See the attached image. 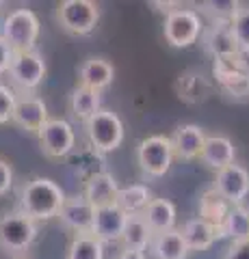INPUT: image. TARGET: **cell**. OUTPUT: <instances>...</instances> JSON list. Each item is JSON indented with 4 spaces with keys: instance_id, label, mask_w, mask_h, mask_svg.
Wrapping results in <instances>:
<instances>
[{
    "instance_id": "obj_18",
    "label": "cell",
    "mask_w": 249,
    "mask_h": 259,
    "mask_svg": "<svg viewBox=\"0 0 249 259\" xmlns=\"http://www.w3.org/2000/svg\"><path fill=\"white\" fill-rule=\"evenodd\" d=\"M199 160H202V164H206L208 168H212V171L217 173V171H221V168L234 164L236 147H234V143L223 134L206 136L202 153H199Z\"/></svg>"
},
{
    "instance_id": "obj_10",
    "label": "cell",
    "mask_w": 249,
    "mask_h": 259,
    "mask_svg": "<svg viewBox=\"0 0 249 259\" xmlns=\"http://www.w3.org/2000/svg\"><path fill=\"white\" fill-rule=\"evenodd\" d=\"M212 190L221 194L230 205H245L249 197V171L240 164H230L215 175Z\"/></svg>"
},
{
    "instance_id": "obj_23",
    "label": "cell",
    "mask_w": 249,
    "mask_h": 259,
    "mask_svg": "<svg viewBox=\"0 0 249 259\" xmlns=\"http://www.w3.org/2000/svg\"><path fill=\"white\" fill-rule=\"evenodd\" d=\"M148 250L154 259H187L189 257V248L184 244L178 229L154 233Z\"/></svg>"
},
{
    "instance_id": "obj_7",
    "label": "cell",
    "mask_w": 249,
    "mask_h": 259,
    "mask_svg": "<svg viewBox=\"0 0 249 259\" xmlns=\"http://www.w3.org/2000/svg\"><path fill=\"white\" fill-rule=\"evenodd\" d=\"M57 22L69 35H91L100 24V5L93 0H63L57 7Z\"/></svg>"
},
{
    "instance_id": "obj_28",
    "label": "cell",
    "mask_w": 249,
    "mask_h": 259,
    "mask_svg": "<svg viewBox=\"0 0 249 259\" xmlns=\"http://www.w3.org/2000/svg\"><path fill=\"white\" fill-rule=\"evenodd\" d=\"M221 240L228 238L232 242H240L249 238V209L245 205H232L230 212L219 229Z\"/></svg>"
},
{
    "instance_id": "obj_25",
    "label": "cell",
    "mask_w": 249,
    "mask_h": 259,
    "mask_svg": "<svg viewBox=\"0 0 249 259\" xmlns=\"http://www.w3.org/2000/svg\"><path fill=\"white\" fill-rule=\"evenodd\" d=\"M152 199H154V192H152L150 186L130 184V186H126V188H119L115 205L122 209V212H126L128 216H134V214L146 212V207L150 205Z\"/></svg>"
},
{
    "instance_id": "obj_29",
    "label": "cell",
    "mask_w": 249,
    "mask_h": 259,
    "mask_svg": "<svg viewBox=\"0 0 249 259\" xmlns=\"http://www.w3.org/2000/svg\"><path fill=\"white\" fill-rule=\"evenodd\" d=\"M65 259H104V244L91 233H74Z\"/></svg>"
},
{
    "instance_id": "obj_11",
    "label": "cell",
    "mask_w": 249,
    "mask_h": 259,
    "mask_svg": "<svg viewBox=\"0 0 249 259\" xmlns=\"http://www.w3.org/2000/svg\"><path fill=\"white\" fill-rule=\"evenodd\" d=\"M48 119H50V115H48V106L42 97H37L33 93L18 95L11 123H15L20 130H24V132H28V134H37L39 127H42Z\"/></svg>"
},
{
    "instance_id": "obj_4",
    "label": "cell",
    "mask_w": 249,
    "mask_h": 259,
    "mask_svg": "<svg viewBox=\"0 0 249 259\" xmlns=\"http://www.w3.org/2000/svg\"><path fill=\"white\" fill-rule=\"evenodd\" d=\"M204 30V20L195 9L189 7H175L165 15L163 22V35L165 41L171 48H191L197 44Z\"/></svg>"
},
{
    "instance_id": "obj_9",
    "label": "cell",
    "mask_w": 249,
    "mask_h": 259,
    "mask_svg": "<svg viewBox=\"0 0 249 259\" xmlns=\"http://www.w3.org/2000/svg\"><path fill=\"white\" fill-rule=\"evenodd\" d=\"M39 145L46 158L63 160L67 158L76 147V132L69 121L65 119H48L37 132Z\"/></svg>"
},
{
    "instance_id": "obj_20",
    "label": "cell",
    "mask_w": 249,
    "mask_h": 259,
    "mask_svg": "<svg viewBox=\"0 0 249 259\" xmlns=\"http://www.w3.org/2000/svg\"><path fill=\"white\" fill-rule=\"evenodd\" d=\"M175 93L184 104H204L212 95V84L199 71H184L175 80Z\"/></svg>"
},
{
    "instance_id": "obj_34",
    "label": "cell",
    "mask_w": 249,
    "mask_h": 259,
    "mask_svg": "<svg viewBox=\"0 0 249 259\" xmlns=\"http://www.w3.org/2000/svg\"><path fill=\"white\" fill-rule=\"evenodd\" d=\"M226 259H249V238L240 242H232L226 253Z\"/></svg>"
},
{
    "instance_id": "obj_14",
    "label": "cell",
    "mask_w": 249,
    "mask_h": 259,
    "mask_svg": "<svg viewBox=\"0 0 249 259\" xmlns=\"http://www.w3.org/2000/svg\"><path fill=\"white\" fill-rule=\"evenodd\" d=\"M57 218H61V223L74 233H91L95 207L83 194H74V197L65 199V203H63Z\"/></svg>"
},
{
    "instance_id": "obj_6",
    "label": "cell",
    "mask_w": 249,
    "mask_h": 259,
    "mask_svg": "<svg viewBox=\"0 0 249 259\" xmlns=\"http://www.w3.org/2000/svg\"><path fill=\"white\" fill-rule=\"evenodd\" d=\"M173 147L169 136L165 134H152L148 139H143L136 147V162H139V168L143 171V175L152 177V180H158V177H165L171 171L173 164Z\"/></svg>"
},
{
    "instance_id": "obj_2",
    "label": "cell",
    "mask_w": 249,
    "mask_h": 259,
    "mask_svg": "<svg viewBox=\"0 0 249 259\" xmlns=\"http://www.w3.org/2000/svg\"><path fill=\"white\" fill-rule=\"evenodd\" d=\"M39 227L20 209L0 214V250L11 257H24L33 248Z\"/></svg>"
},
{
    "instance_id": "obj_33",
    "label": "cell",
    "mask_w": 249,
    "mask_h": 259,
    "mask_svg": "<svg viewBox=\"0 0 249 259\" xmlns=\"http://www.w3.org/2000/svg\"><path fill=\"white\" fill-rule=\"evenodd\" d=\"M15 182V173H13V164L7 158L0 156V197L9 194Z\"/></svg>"
},
{
    "instance_id": "obj_5",
    "label": "cell",
    "mask_w": 249,
    "mask_h": 259,
    "mask_svg": "<svg viewBox=\"0 0 249 259\" xmlns=\"http://www.w3.org/2000/svg\"><path fill=\"white\" fill-rule=\"evenodd\" d=\"M85 132H87V139H89V145L98 153H111L119 149L126 136L122 117L109 108H102L100 112H95L85 123Z\"/></svg>"
},
{
    "instance_id": "obj_22",
    "label": "cell",
    "mask_w": 249,
    "mask_h": 259,
    "mask_svg": "<svg viewBox=\"0 0 249 259\" xmlns=\"http://www.w3.org/2000/svg\"><path fill=\"white\" fill-rule=\"evenodd\" d=\"M148 227L152 229V233H165L175 229V223H178V209L171 203L169 199H160L154 197L150 201V205L143 212Z\"/></svg>"
},
{
    "instance_id": "obj_32",
    "label": "cell",
    "mask_w": 249,
    "mask_h": 259,
    "mask_svg": "<svg viewBox=\"0 0 249 259\" xmlns=\"http://www.w3.org/2000/svg\"><path fill=\"white\" fill-rule=\"evenodd\" d=\"M15 100H18V93H15L9 84L0 82V125H7L11 121Z\"/></svg>"
},
{
    "instance_id": "obj_37",
    "label": "cell",
    "mask_w": 249,
    "mask_h": 259,
    "mask_svg": "<svg viewBox=\"0 0 249 259\" xmlns=\"http://www.w3.org/2000/svg\"><path fill=\"white\" fill-rule=\"evenodd\" d=\"M117 259H148V255L141 253V250H128V248H124L122 253L117 255Z\"/></svg>"
},
{
    "instance_id": "obj_17",
    "label": "cell",
    "mask_w": 249,
    "mask_h": 259,
    "mask_svg": "<svg viewBox=\"0 0 249 259\" xmlns=\"http://www.w3.org/2000/svg\"><path fill=\"white\" fill-rule=\"evenodd\" d=\"M212 76L217 87L230 100H247L249 97V78L245 74H240L232 61H215Z\"/></svg>"
},
{
    "instance_id": "obj_31",
    "label": "cell",
    "mask_w": 249,
    "mask_h": 259,
    "mask_svg": "<svg viewBox=\"0 0 249 259\" xmlns=\"http://www.w3.org/2000/svg\"><path fill=\"white\" fill-rule=\"evenodd\" d=\"M230 28L238 48H249V7H240L234 20L230 22Z\"/></svg>"
},
{
    "instance_id": "obj_19",
    "label": "cell",
    "mask_w": 249,
    "mask_h": 259,
    "mask_svg": "<svg viewBox=\"0 0 249 259\" xmlns=\"http://www.w3.org/2000/svg\"><path fill=\"white\" fill-rule=\"evenodd\" d=\"M117 192H119L117 180L111 173H106V171L91 173L85 180L83 197L89 201V203L95 209H98V207H106V205H113L115 199H117Z\"/></svg>"
},
{
    "instance_id": "obj_30",
    "label": "cell",
    "mask_w": 249,
    "mask_h": 259,
    "mask_svg": "<svg viewBox=\"0 0 249 259\" xmlns=\"http://www.w3.org/2000/svg\"><path fill=\"white\" fill-rule=\"evenodd\" d=\"M240 7L243 5L236 3V0H210V3H199L197 13L208 15L210 22H217V24H230Z\"/></svg>"
},
{
    "instance_id": "obj_8",
    "label": "cell",
    "mask_w": 249,
    "mask_h": 259,
    "mask_svg": "<svg viewBox=\"0 0 249 259\" xmlns=\"http://www.w3.org/2000/svg\"><path fill=\"white\" fill-rule=\"evenodd\" d=\"M46 71L48 67L44 56L37 50H26V52H13L7 74H9L13 87H18L24 93H33L35 89L42 87Z\"/></svg>"
},
{
    "instance_id": "obj_16",
    "label": "cell",
    "mask_w": 249,
    "mask_h": 259,
    "mask_svg": "<svg viewBox=\"0 0 249 259\" xmlns=\"http://www.w3.org/2000/svg\"><path fill=\"white\" fill-rule=\"evenodd\" d=\"M173 156L178 160H197L202 153L206 132L195 123H180L169 136Z\"/></svg>"
},
{
    "instance_id": "obj_27",
    "label": "cell",
    "mask_w": 249,
    "mask_h": 259,
    "mask_svg": "<svg viewBox=\"0 0 249 259\" xmlns=\"http://www.w3.org/2000/svg\"><path fill=\"white\" fill-rule=\"evenodd\" d=\"M230 207L232 205L228 203V201L210 188V190H206L202 194V199H199V218L206 221L210 227H215L217 233H219L221 225H223V221H226V216L230 212ZM219 240H221V236H219Z\"/></svg>"
},
{
    "instance_id": "obj_12",
    "label": "cell",
    "mask_w": 249,
    "mask_h": 259,
    "mask_svg": "<svg viewBox=\"0 0 249 259\" xmlns=\"http://www.w3.org/2000/svg\"><path fill=\"white\" fill-rule=\"evenodd\" d=\"M199 39H202V44H204V50L210 54L215 61H232L238 50V44H236L234 35H232L230 24L210 22L208 26H204Z\"/></svg>"
},
{
    "instance_id": "obj_21",
    "label": "cell",
    "mask_w": 249,
    "mask_h": 259,
    "mask_svg": "<svg viewBox=\"0 0 249 259\" xmlns=\"http://www.w3.org/2000/svg\"><path fill=\"white\" fill-rule=\"evenodd\" d=\"M180 236L187 244L189 253L191 250H208L217 240H219V233H217L215 227H210L202 218H189L187 223L180 227Z\"/></svg>"
},
{
    "instance_id": "obj_24",
    "label": "cell",
    "mask_w": 249,
    "mask_h": 259,
    "mask_svg": "<svg viewBox=\"0 0 249 259\" xmlns=\"http://www.w3.org/2000/svg\"><path fill=\"white\" fill-rule=\"evenodd\" d=\"M69 112L72 117H74L76 121H83V123H87L95 112L102 110V93L98 91H91V89L87 87H76L74 91L69 93Z\"/></svg>"
},
{
    "instance_id": "obj_36",
    "label": "cell",
    "mask_w": 249,
    "mask_h": 259,
    "mask_svg": "<svg viewBox=\"0 0 249 259\" xmlns=\"http://www.w3.org/2000/svg\"><path fill=\"white\" fill-rule=\"evenodd\" d=\"M232 63H234V67L240 71V74H245L249 78V48H238Z\"/></svg>"
},
{
    "instance_id": "obj_13",
    "label": "cell",
    "mask_w": 249,
    "mask_h": 259,
    "mask_svg": "<svg viewBox=\"0 0 249 259\" xmlns=\"http://www.w3.org/2000/svg\"><path fill=\"white\" fill-rule=\"evenodd\" d=\"M128 221V214L122 212L115 203L106 207L95 209L93 227H91V236L98 238L102 244H111V242H119L124 233V227Z\"/></svg>"
},
{
    "instance_id": "obj_15",
    "label": "cell",
    "mask_w": 249,
    "mask_h": 259,
    "mask_svg": "<svg viewBox=\"0 0 249 259\" xmlns=\"http://www.w3.org/2000/svg\"><path fill=\"white\" fill-rule=\"evenodd\" d=\"M113 80H115L113 63L102 59V56H89L78 67V84L91 89V91L102 93L104 89L113 84Z\"/></svg>"
},
{
    "instance_id": "obj_38",
    "label": "cell",
    "mask_w": 249,
    "mask_h": 259,
    "mask_svg": "<svg viewBox=\"0 0 249 259\" xmlns=\"http://www.w3.org/2000/svg\"><path fill=\"white\" fill-rule=\"evenodd\" d=\"M3 7H5V3H3V0H0V9H3Z\"/></svg>"
},
{
    "instance_id": "obj_35",
    "label": "cell",
    "mask_w": 249,
    "mask_h": 259,
    "mask_svg": "<svg viewBox=\"0 0 249 259\" xmlns=\"http://www.w3.org/2000/svg\"><path fill=\"white\" fill-rule=\"evenodd\" d=\"M11 59H13V48L0 37V76H5L9 71Z\"/></svg>"
},
{
    "instance_id": "obj_1",
    "label": "cell",
    "mask_w": 249,
    "mask_h": 259,
    "mask_svg": "<svg viewBox=\"0 0 249 259\" xmlns=\"http://www.w3.org/2000/svg\"><path fill=\"white\" fill-rule=\"evenodd\" d=\"M18 199H20V212L33 218L35 223H42L59 216L67 194L50 177H33V180L24 182L20 186Z\"/></svg>"
},
{
    "instance_id": "obj_26",
    "label": "cell",
    "mask_w": 249,
    "mask_h": 259,
    "mask_svg": "<svg viewBox=\"0 0 249 259\" xmlns=\"http://www.w3.org/2000/svg\"><path fill=\"white\" fill-rule=\"evenodd\" d=\"M152 238H154V233H152V229L148 227L143 214H134V216H128L119 242H122L124 248H128V250H141V253H146L150 248Z\"/></svg>"
},
{
    "instance_id": "obj_3",
    "label": "cell",
    "mask_w": 249,
    "mask_h": 259,
    "mask_svg": "<svg viewBox=\"0 0 249 259\" xmlns=\"http://www.w3.org/2000/svg\"><path fill=\"white\" fill-rule=\"evenodd\" d=\"M42 32V22L33 9H13L3 22L0 37L13 48V52L35 50V44Z\"/></svg>"
}]
</instances>
